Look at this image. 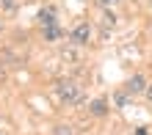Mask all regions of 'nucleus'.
<instances>
[{
    "label": "nucleus",
    "instance_id": "nucleus-12",
    "mask_svg": "<svg viewBox=\"0 0 152 135\" xmlns=\"http://www.w3.org/2000/svg\"><path fill=\"white\" fill-rule=\"evenodd\" d=\"M133 135H149V130H147V127H136V130H133Z\"/></svg>",
    "mask_w": 152,
    "mask_h": 135
},
{
    "label": "nucleus",
    "instance_id": "nucleus-2",
    "mask_svg": "<svg viewBox=\"0 0 152 135\" xmlns=\"http://www.w3.org/2000/svg\"><path fill=\"white\" fill-rule=\"evenodd\" d=\"M88 41H91V25L88 22H77L75 28L69 30V44H75V47L83 50Z\"/></svg>",
    "mask_w": 152,
    "mask_h": 135
},
{
    "label": "nucleus",
    "instance_id": "nucleus-13",
    "mask_svg": "<svg viewBox=\"0 0 152 135\" xmlns=\"http://www.w3.org/2000/svg\"><path fill=\"white\" fill-rule=\"evenodd\" d=\"M144 97H147V102L152 105V80H149V86H147V94H144Z\"/></svg>",
    "mask_w": 152,
    "mask_h": 135
},
{
    "label": "nucleus",
    "instance_id": "nucleus-6",
    "mask_svg": "<svg viewBox=\"0 0 152 135\" xmlns=\"http://www.w3.org/2000/svg\"><path fill=\"white\" fill-rule=\"evenodd\" d=\"M61 36H64V28H61V22L58 25H47V28H42V39L44 41H61Z\"/></svg>",
    "mask_w": 152,
    "mask_h": 135
},
{
    "label": "nucleus",
    "instance_id": "nucleus-11",
    "mask_svg": "<svg viewBox=\"0 0 152 135\" xmlns=\"http://www.w3.org/2000/svg\"><path fill=\"white\" fill-rule=\"evenodd\" d=\"M100 3V8H113V6H119V0H97Z\"/></svg>",
    "mask_w": 152,
    "mask_h": 135
},
{
    "label": "nucleus",
    "instance_id": "nucleus-7",
    "mask_svg": "<svg viewBox=\"0 0 152 135\" xmlns=\"http://www.w3.org/2000/svg\"><path fill=\"white\" fill-rule=\"evenodd\" d=\"M102 28H116V17H113V11L111 8H102Z\"/></svg>",
    "mask_w": 152,
    "mask_h": 135
},
{
    "label": "nucleus",
    "instance_id": "nucleus-5",
    "mask_svg": "<svg viewBox=\"0 0 152 135\" xmlns=\"http://www.w3.org/2000/svg\"><path fill=\"white\" fill-rule=\"evenodd\" d=\"M36 22H39V28H47V25H58V11H56V6H42L39 8V14H36Z\"/></svg>",
    "mask_w": 152,
    "mask_h": 135
},
{
    "label": "nucleus",
    "instance_id": "nucleus-3",
    "mask_svg": "<svg viewBox=\"0 0 152 135\" xmlns=\"http://www.w3.org/2000/svg\"><path fill=\"white\" fill-rule=\"evenodd\" d=\"M147 86H149L147 75L136 72V75H130V77H127V83H124V91H127L130 97H141V94H147Z\"/></svg>",
    "mask_w": 152,
    "mask_h": 135
},
{
    "label": "nucleus",
    "instance_id": "nucleus-14",
    "mask_svg": "<svg viewBox=\"0 0 152 135\" xmlns=\"http://www.w3.org/2000/svg\"><path fill=\"white\" fill-rule=\"evenodd\" d=\"M0 33H3V20H0Z\"/></svg>",
    "mask_w": 152,
    "mask_h": 135
},
{
    "label": "nucleus",
    "instance_id": "nucleus-4",
    "mask_svg": "<svg viewBox=\"0 0 152 135\" xmlns=\"http://www.w3.org/2000/svg\"><path fill=\"white\" fill-rule=\"evenodd\" d=\"M108 113H111V102L105 99V97H94V99L88 102V116H91V119H105Z\"/></svg>",
    "mask_w": 152,
    "mask_h": 135
},
{
    "label": "nucleus",
    "instance_id": "nucleus-9",
    "mask_svg": "<svg viewBox=\"0 0 152 135\" xmlns=\"http://www.w3.org/2000/svg\"><path fill=\"white\" fill-rule=\"evenodd\" d=\"M113 102H116V107H124V105L130 102V94L122 88V91H116V94H113Z\"/></svg>",
    "mask_w": 152,
    "mask_h": 135
},
{
    "label": "nucleus",
    "instance_id": "nucleus-10",
    "mask_svg": "<svg viewBox=\"0 0 152 135\" xmlns=\"http://www.w3.org/2000/svg\"><path fill=\"white\" fill-rule=\"evenodd\" d=\"M53 135H75V130L69 127V124H56V127H53Z\"/></svg>",
    "mask_w": 152,
    "mask_h": 135
},
{
    "label": "nucleus",
    "instance_id": "nucleus-8",
    "mask_svg": "<svg viewBox=\"0 0 152 135\" xmlns=\"http://www.w3.org/2000/svg\"><path fill=\"white\" fill-rule=\"evenodd\" d=\"M17 8H20L17 0H0V11L3 14H17Z\"/></svg>",
    "mask_w": 152,
    "mask_h": 135
},
{
    "label": "nucleus",
    "instance_id": "nucleus-1",
    "mask_svg": "<svg viewBox=\"0 0 152 135\" xmlns=\"http://www.w3.org/2000/svg\"><path fill=\"white\" fill-rule=\"evenodd\" d=\"M56 97H58L61 105H69V107H77V105L86 102V91L75 80H58L56 83Z\"/></svg>",
    "mask_w": 152,
    "mask_h": 135
}]
</instances>
